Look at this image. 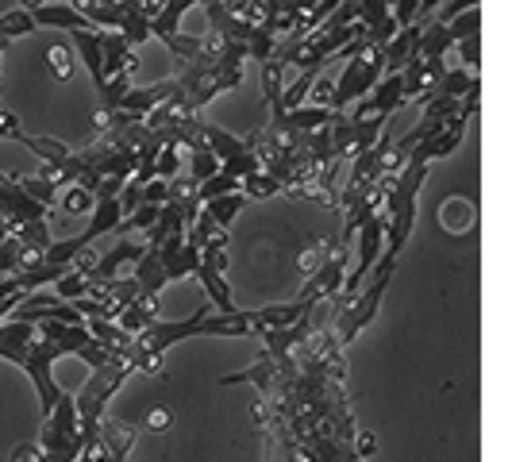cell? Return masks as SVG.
I'll use <instances>...</instances> for the list:
<instances>
[{"label": "cell", "mask_w": 512, "mask_h": 462, "mask_svg": "<svg viewBox=\"0 0 512 462\" xmlns=\"http://www.w3.org/2000/svg\"><path fill=\"white\" fill-rule=\"evenodd\" d=\"M20 131H24V128H20V116H16L8 104L0 101V139H16Z\"/></svg>", "instance_id": "cell-29"}, {"label": "cell", "mask_w": 512, "mask_h": 462, "mask_svg": "<svg viewBox=\"0 0 512 462\" xmlns=\"http://www.w3.org/2000/svg\"><path fill=\"white\" fill-rule=\"evenodd\" d=\"M70 47H74V54L81 58V66L89 70V77H93V85H97V93H101L104 85H108V77H104V39L97 27H77V31H70Z\"/></svg>", "instance_id": "cell-9"}, {"label": "cell", "mask_w": 512, "mask_h": 462, "mask_svg": "<svg viewBox=\"0 0 512 462\" xmlns=\"http://www.w3.org/2000/svg\"><path fill=\"white\" fill-rule=\"evenodd\" d=\"M39 4H47V0H20V8H39Z\"/></svg>", "instance_id": "cell-32"}, {"label": "cell", "mask_w": 512, "mask_h": 462, "mask_svg": "<svg viewBox=\"0 0 512 462\" xmlns=\"http://www.w3.org/2000/svg\"><path fill=\"white\" fill-rule=\"evenodd\" d=\"M216 170H220V158L208 151V147H193V151H185V170H181V174H189L197 185L212 178Z\"/></svg>", "instance_id": "cell-15"}, {"label": "cell", "mask_w": 512, "mask_h": 462, "mask_svg": "<svg viewBox=\"0 0 512 462\" xmlns=\"http://www.w3.org/2000/svg\"><path fill=\"white\" fill-rule=\"evenodd\" d=\"M58 205L66 216H89V208H93V189H85V185H66L62 193H58Z\"/></svg>", "instance_id": "cell-17"}, {"label": "cell", "mask_w": 512, "mask_h": 462, "mask_svg": "<svg viewBox=\"0 0 512 462\" xmlns=\"http://www.w3.org/2000/svg\"><path fill=\"white\" fill-rule=\"evenodd\" d=\"M347 247H343V239H332L328 243V251H324V262L312 270L305 278V289H301V301L308 305H320V301H332L339 297V289H343V278H347Z\"/></svg>", "instance_id": "cell-5"}, {"label": "cell", "mask_w": 512, "mask_h": 462, "mask_svg": "<svg viewBox=\"0 0 512 462\" xmlns=\"http://www.w3.org/2000/svg\"><path fill=\"white\" fill-rule=\"evenodd\" d=\"M170 97H174V77H166V81H151V85H131L112 112H124L128 120H143V116H151L154 108H158V104H166Z\"/></svg>", "instance_id": "cell-8"}, {"label": "cell", "mask_w": 512, "mask_h": 462, "mask_svg": "<svg viewBox=\"0 0 512 462\" xmlns=\"http://www.w3.org/2000/svg\"><path fill=\"white\" fill-rule=\"evenodd\" d=\"M51 289H54V297H62V301H77V297H85V293H89V278H85V274H77V270H66Z\"/></svg>", "instance_id": "cell-24"}, {"label": "cell", "mask_w": 512, "mask_h": 462, "mask_svg": "<svg viewBox=\"0 0 512 462\" xmlns=\"http://www.w3.org/2000/svg\"><path fill=\"white\" fill-rule=\"evenodd\" d=\"M243 66H247V47L224 39V35H208L201 54L193 62H185V74L174 77V97L170 101L185 108V112H197L208 101H216L220 93L239 89L243 85Z\"/></svg>", "instance_id": "cell-2"}, {"label": "cell", "mask_w": 512, "mask_h": 462, "mask_svg": "<svg viewBox=\"0 0 512 462\" xmlns=\"http://www.w3.org/2000/svg\"><path fill=\"white\" fill-rule=\"evenodd\" d=\"M466 124H470V116H455L451 124H443L439 131H432L428 139H420V143H416V147L409 151V158H412V162H424V166H432V162H439V158L455 154L462 147Z\"/></svg>", "instance_id": "cell-7"}, {"label": "cell", "mask_w": 512, "mask_h": 462, "mask_svg": "<svg viewBox=\"0 0 512 462\" xmlns=\"http://www.w3.org/2000/svg\"><path fill=\"white\" fill-rule=\"evenodd\" d=\"M420 4L424 0H389V16H393V24L397 27H409L420 20Z\"/></svg>", "instance_id": "cell-26"}, {"label": "cell", "mask_w": 512, "mask_h": 462, "mask_svg": "<svg viewBox=\"0 0 512 462\" xmlns=\"http://www.w3.org/2000/svg\"><path fill=\"white\" fill-rule=\"evenodd\" d=\"M239 193H243L247 201H266V197H278V193H285V189L270 178L266 170H258V174H251V178L239 181Z\"/></svg>", "instance_id": "cell-16"}, {"label": "cell", "mask_w": 512, "mask_h": 462, "mask_svg": "<svg viewBox=\"0 0 512 462\" xmlns=\"http://www.w3.org/2000/svg\"><path fill=\"white\" fill-rule=\"evenodd\" d=\"M455 51L462 54V70H466V74H474V77L482 74V31L459 39V43H455Z\"/></svg>", "instance_id": "cell-22"}, {"label": "cell", "mask_w": 512, "mask_h": 462, "mask_svg": "<svg viewBox=\"0 0 512 462\" xmlns=\"http://www.w3.org/2000/svg\"><path fill=\"white\" fill-rule=\"evenodd\" d=\"M201 335H212V339H243L251 332V308H239L231 316H220V312H208V305H201L193 316L185 320H151L143 332L131 335V347L120 351L128 359L131 374H154L162 366V355L174 347V343H185V339H201Z\"/></svg>", "instance_id": "cell-1"}, {"label": "cell", "mask_w": 512, "mask_h": 462, "mask_svg": "<svg viewBox=\"0 0 512 462\" xmlns=\"http://www.w3.org/2000/svg\"><path fill=\"white\" fill-rule=\"evenodd\" d=\"M135 266V285H139V293L143 297H162V289H166V270H162V262H158V251L154 247H143V255L131 262Z\"/></svg>", "instance_id": "cell-12"}, {"label": "cell", "mask_w": 512, "mask_h": 462, "mask_svg": "<svg viewBox=\"0 0 512 462\" xmlns=\"http://www.w3.org/2000/svg\"><path fill=\"white\" fill-rule=\"evenodd\" d=\"M31 12V20L35 27H54V31H77V27H89V20L77 12L74 4H62V0H47V4H39V8H27Z\"/></svg>", "instance_id": "cell-11"}, {"label": "cell", "mask_w": 512, "mask_h": 462, "mask_svg": "<svg viewBox=\"0 0 512 462\" xmlns=\"http://www.w3.org/2000/svg\"><path fill=\"white\" fill-rule=\"evenodd\" d=\"M20 185H24V193L31 201H39V205H47V208H51L54 201H58V193H62V189H58L51 178H43V174H39V178H20Z\"/></svg>", "instance_id": "cell-25"}, {"label": "cell", "mask_w": 512, "mask_h": 462, "mask_svg": "<svg viewBox=\"0 0 512 462\" xmlns=\"http://www.w3.org/2000/svg\"><path fill=\"white\" fill-rule=\"evenodd\" d=\"M193 278L205 285L208 301H212V308H216L220 316H231V312H239L235 297H231V285H228V274H224V270H216L212 262L197 258V266H193Z\"/></svg>", "instance_id": "cell-10"}, {"label": "cell", "mask_w": 512, "mask_h": 462, "mask_svg": "<svg viewBox=\"0 0 512 462\" xmlns=\"http://www.w3.org/2000/svg\"><path fill=\"white\" fill-rule=\"evenodd\" d=\"M181 170H185V158H181V147L178 143H162V151L154 158V178H178Z\"/></svg>", "instance_id": "cell-19"}, {"label": "cell", "mask_w": 512, "mask_h": 462, "mask_svg": "<svg viewBox=\"0 0 512 462\" xmlns=\"http://www.w3.org/2000/svg\"><path fill=\"white\" fill-rule=\"evenodd\" d=\"M470 8H482V0H443L436 8V16H428V20H455V16H462V12H470Z\"/></svg>", "instance_id": "cell-27"}, {"label": "cell", "mask_w": 512, "mask_h": 462, "mask_svg": "<svg viewBox=\"0 0 512 462\" xmlns=\"http://www.w3.org/2000/svg\"><path fill=\"white\" fill-rule=\"evenodd\" d=\"M8 235H12V228H8V224H4V216H0V243H4Z\"/></svg>", "instance_id": "cell-31"}, {"label": "cell", "mask_w": 512, "mask_h": 462, "mask_svg": "<svg viewBox=\"0 0 512 462\" xmlns=\"http://www.w3.org/2000/svg\"><path fill=\"white\" fill-rule=\"evenodd\" d=\"M166 193H170V181H166V178H151L147 185H143L139 201H143V205H166Z\"/></svg>", "instance_id": "cell-28"}, {"label": "cell", "mask_w": 512, "mask_h": 462, "mask_svg": "<svg viewBox=\"0 0 512 462\" xmlns=\"http://www.w3.org/2000/svg\"><path fill=\"white\" fill-rule=\"evenodd\" d=\"M443 24V20H439ZM482 31V8H470V12H462L455 20H447V35H451V43H459L466 35H478Z\"/></svg>", "instance_id": "cell-23"}, {"label": "cell", "mask_w": 512, "mask_h": 462, "mask_svg": "<svg viewBox=\"0 0 512 462\" xmlns=\"http://www.w3.org/2000/svg\"><path fill=\"white\" fill-rule=\"evenodd\" d=\"M151 320H158V297H135V301L116 316V324H120L128 335L143 332Z\"/></svg>", "instance_id": "cell-14"}, {"label": "cell", "mask_w": 512, "mask_h": 462, "mask_svg": "<svg viewBox=\"0 0 512 462\" xmlns=\"http://www.w3.org/2000/svg\"><path fill=\"white\" fill-rule=\"evenodd\" d=\"M0 216H4L8 228L16 231L24 228V224H35V220H51V208L31 201L24 193V185H20V178L0 170Z\"/></svg>", "instance_id": "cell-6"}, {"label": "cell", "mask_w": 512, "mask_h": 462, "mask_svg": "<svg viewBox=\"0 0 512 462\" xmlns=\"http://www.w3.org/2000/svg\"><path fill=\"white\" fill-rule=\"evenodd\" d=\"M228 193H239V178H231V174H224V170H216L212 178L197 185V197H201V201H212V197H228Z\"/></svg>", "instance_id": "cell-21"}, {"label": "cell", "mask_w": 512, "mask_h": 462, "mask_svg": "<svg viewBox=\"0 0 512 462\" xmlns=\"http://www.w3.org/2000/svg\"><path fill=\"white\" fill-rule=\"evenodd\" d=\"M385 66H382V47L366 35L359 43V51L351 54L347 62H343V74L335 77L332 85V101H328V108L332 112H347L355 101H362L378 81H382Z\"/></svg>", "instance_id": "cell-4"}, {"label": "cell", "mask_w": 512, "mask_h": 462, "mask_svg": "<svg viewBox=\"0 0 512 462\" xmlns=\"http://www.w3.org/2000/svg\"><path fill=\"white\" fill-rule=\"evenodd\" d=\"M31 31H39V27H35V20H31L27 8H12V12L0 16V35H4L8 43H12V39H24V35H31Z\"/></svg>", "instance_id": "cell-18"}, {"label": "cell", "mask_w": 512, "mask_h": 462, "mask_svg": "<svg viewBox=\"0 0 512 462\" xmlns=\"http://www.w3.org/2000/svg\"><path fill=\"white\" fill-rule=\"evenodd\" d=\"M170 424V412L166 409H154L151 416H147V428H166Z\"/></svg>", "instance_id": "cell-30"}, {"label": "cell", "mask_w": 512, "mask_h": 462, "mask_svg": "<svg viewBox=\"0 0 512 462\" xmlns=\"http://www.w3.org/2000/svg\"><path fill=\"white\" fill-rule=\"evenodd\" d=\"M47 66H51L54 81H70V77H74V47H70V43L47 47Z\"/></svg>", "instance_id": "cell-20"}, {"label": "cell", "mask_w": 512, "mask_h": 462, "mask_svg": "<svg viewBox=\"0 0 512 462\" xmlns=\"http://www.w3.org/2000/svg\"><path fill=\"white\" fill-rule=\"evenodd\" d=\"M251 205L243 193H228V197H212V201H201V208H205V216L216 224L220 231H228L231 224H235V216L243 212V208Z\"/></svg>", "instance_id": "cell-13"}, {"label": "cell", "mask_w": 512, "mask_h": 462, "mask_svg": "<svg viewBox=\"0 0 512 462\" xmlns=\"http://www.w3.org/2000/svg\"><path fill=\"white\" fill-rule=\"evenodd\" d=\"M393 274H397V258L385 255L374 262V270L366 274V289H359L351 301H343V305L335 308V343L339 347H351L355 339H359V332L378 316V308H382V297L385 289H389V282H393Z\"/></svg>", "instance_id": "cell-3"}, {"label": "cell", "mask_w": 512, "mask_h": 462, "mask_svg": "<svg viewBox=\"0 0 512 462\" xmlns=\"http://www.w3.org/2000/svg\"><path fill=\"white\" fill-rule=\"evenodd\" d=\"M62 4H74V8H77V0H62Z\"/></svg>", "instance_id": "cell-33"}]
</instances>
